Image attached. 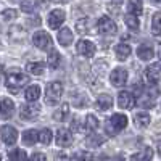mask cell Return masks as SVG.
<instances>
[{
	"mask_svg": "<svg viewBox=\"0 0 161 161\" xmlns=\"http://www.w3.org/2000/svg\"><path fill=\"white\" fill-rule=\"evenodd\" d=\"M134 121H136V124L139 127H147L150 124V114L147 113H137L136 116H134Z\"/></svg>",
	"mask_w": 161,
	"mask_h": 161,
	"instance_id": "cell-27",
	"label": "cell"
},
{
	"mask_svg": "<svg viewBox=\"0 0 161 161\" xmlns=\"http://www.w3.org/2000/svg\"><path fill=\"white\" fill-rule=\"evenodd\" d=\"M39 140L42 143H45V145H48L52 142V130L50 129H42L39 132Z\"/></svg>",
	"mask_w": 161,
	"mask_h": 161,
	"instance_id": "cell-30",
	"label": "cell"
},
{
	"mask_svg": "<svg viewBox=\"0 0 161 161\" xmlns=\"http://www.w3.org/2000/svg\"><path fill=\"white\" fill-rule=\"evenodd\" d=\"M15 113V103L10 98H2L0 100V114L3 119H10Z\"/></svg>",
	"mask_w": 161,
	"mask_h": 161,
	"instance_id": "cell-13",
	"label": "cell"
},
{
	"mask_svg": "<svg viewBox=\"0 0 161 161\" xmlns=\"http://www.w3.org/2000/svg\"><path fill=\"white\" fill-rule=\"evenodd\" d=\"M159 77H161V64L159 63H153L145 69V79L148 84H156Z\"/></svg>",
	"mask_w": 161,
	"mask_h": 161,
	"instance_id": "cell-8",
	"label": "cell"
},
{
	"mask_svg": "<svg viewBox=\"0 0 161 161\" xmlns=\"http://www.w3.org/2000/svg\"><path fill=\"white\" fill-rule=\"evenodd\" d=\"M68 116H69V105H68V103H63L61 108L53 113V119H55V121H60V123H61V121H64Z\"/></svg>",
	"mask_w": 161,
	"mask_h": 161,
	"instance_id": "cell-22",
	"label": "cell"
},
{
	"mask_svg": "<svg viewBox=\"0 0 161 161\" xmlns=\"http://www.w3.org/2000/svg\"><path fill=\"white\" fill-rule=\"evenodd\" d=\"M24 97H26V100H28L29 103H34V102H36V100L40 97V87H39L37 84H34V86H29L28 89H26Z\"/></svg>",
	"mask_w": 161,
	"mask_h": 161,
	"instance_id": "cell-18",
	"label": "cell"
},
{
	"mask_svg": "<svg viewBox=\"0 0 161 161\" xmlns=\"http://www.w3.org/2000/svg\"><path fill=\"white\" fill-rule=\"evenodd\" d=\"M36 7H37V3H34V2H21V10L26 13H32Z\"/></svg>",
	"mask_w": 161,
	"mask_h": 161,
	"instance_id": "cell-35",
	"label": "cell"
},
{
	"mask_svg": "<svg viewBox=\"0 0 161 161\" xmlns=\"http://www.w3.org/2000/svg\"><path fill=\"white\" fill-rule=\"evenodd\" d=\"M32 42H34V45H36L37 48H40V50H44V52L50 50V52H52L53 42H52V37H50L45 31L36 32V34L32 36Z\"/></svg>",
	"mask_w": 161,
	"mask_h": 161,
	"instance_id": "cell-4",
	"label": "cell"
},
{
	"mask_svg": "<svg viewBox=\"0 0 161 161\" xmlns=\"http://www.w3.org/2000/svg\"><path fill=\"white\" fill-rule=\"evenodd\" d=\"M28 82H29V77L26 74H23L21 71H10L7 74V79H5V86L11 93H18L19 89L23 86H26Z\"/></svg>",
	"mask_w": 161,
	"mask_h": 161,
	"instance_id": "cell-1",
	"label": "cell"
},
{
	"mask_svg": "<svg viewBox=\"0 0 161 161\" xmlns=\"http://www.w3.org/2000/svg\"><path fill=\"white\" fill-rule=\"evenodd\" d=\"M26 69H28V73H31V74H34V76H42L44 71H45V64H44V63H40V61L28 63Z\"/></svg>",
	"mask_w": 161,
	"mask_h": 161,
	"instance_id": "cell-21",
	"label": "cell"
},
{
	"mask_svg": "<svg viewBox=\"0 0 161 161\" xmlns=\"http://www.w3.org/2000/svg\"><path fill=\"white\" fill-rule=\"evenodd\" d=\"M8 161H28V155L21 148H15L8 153Z\"/></svg>",
	"mask_w": 161,
	"mask_h": 161,
	"instance_id": "cell-23",
	"label": "cell"
},
{
	"mask_svg": "<svg viewBox=\"0 0 161 161\" xmlns=\"http://www.w3.org/2000/svg\"><path fill=\"white\" fill-rule=\"evenodd\" d=\"M158 57H159V60H161V44L158 45Z\"/></svg>",
	"mask_w": 161,
	"mask_h": 161,
	"instance_id": "cell-41",
	"label": "cell"
},
{
	"mask_svg": "<svg viewBox=\"0 0 161 161\" xmlns=\"http://www.w3.org/2000/svg\"><path fill=\"white\" fill-rule=\"evenodd\" d=\"M114 53H116L118 60L124 61V60L129 58V55H130V47H129L127 44H118V45L114 47Z\"/></svg>",
	"mask_w": 161,
	"mask_h": 161,
	"instance_id": "cell-19",
	"label": "cell"
},
{
	"mask_svg": "<svg viewBox=\"0 0 161 161\" xmlns=\"http://www.w3.org/2000/svg\"><path fill=\"white\" fill-rule=\"evenodd\" d=\"M113 106V98L111 95H108V93H102V95L97 97V103H95V108L98 111H106L110 110Z\"/></svg>",
	"mask_w": 161,
	"mask_h": 161,
	"instance_id": "cell-15",
	"label": "cell"
},
{
	"mask_svg": "<svg viewBox=\"0 0 161 161\" xmlns=\"http://www.w3.org/2000/svg\"><path fill=\"white\" fill-rule=\"evenodd\" d=\"M76 48H77V53H79V55L87 57V58H90V57L95 55V50H97L95 45H93L90 40H86V39L79 40L77 45H76Z\"/></svg>",
	"mask_w": 161,
	"mask_h": 161,
	"instance_id": "cell-9",
	"label": "cell"
},
{
	"mask_svg": "<svg viewBox=\"0 0 161 161\" xmlns=\"http://www.w3.org/2000/svg\"><path fill=\"white\" fill-rule=\"evenodd\" d=\"M71 161H90V153H87V152H76L71 156Z\"/></svg>",
	"mask_w": 161,
	"mask_h": 161,
	"instance_id": "cell-32",
	"label": "cell"
},
{
	"mask_svg": "<svg viewBox=\"0 0 161 161\" xmlns=\"http://www.w3.org/2000/svg\"><path fill=\"white\" fill-rule=\"evenodd\" d=\"M89 18H80V19H77L76 21V31L79 32V34H87V32H90V26H89Z\"/></svg>",
	"mask_w": 161,
	"mask_h": 161,
	"instance_id": "cell-24",
	"label": "cell"
},
{
	"mask_svg": "<svg viewBox=\"0 0 161 161\" xmlns=\"http://www.w3.org/2000/svg\"><path fill=\"white\" fill-rule=\"evenodd\" d=\"M29 161H47V158H45V155L44 153H34L32 156H31V159Z\"/></svg>",
	"mask_w": 161,
	"mask_h": 161,
	"instance_id": "cell-38",
	"label": "cell"
},
{
	"mask_svg": "<svg viewBox=\"0 0 161 161\" xmlns=\"http://www.w3.org/2000/svg\"><path fill=\"white\" fill-rule=\"evenodd\" d=\"M113 161H126V159H124V156H114Z\"/></svg>",
	"mask_w": 161,
	"mask_h": 161,
	"instance_id": "cell-39",
	"label": "cell"
},
{
	"mask_svg": "<svg viewBox=\"0 0 161 161\" xmlns=\"http://www.w3.org/2000/svg\"><path fill=\"white\" fill-rule=\"evenodd\" d=\"M0 161H2V156H0Z\"/></svg>",
	"mask_w": 161,
	"mask_h": 161,
	"instance_id": "cell-44",
	"label": "cell"
},
{
	"mask_svg": "<svg viewBox=\"0 0 161 161\" xmlns=\"http://www.w3.org/2000/svg\"><path fill=\"white\" fill-rule=\"evenodd\" d=\"M158 152H159V153H161V139H159V140H158Z\"/></svg>",
	"mask_w": 161,
	"mask_h": 161,
	"instance_id": "cell-42",
	"label": "cell"
},
{
	"mask_svg": "<svg viewBox=\"0 0 161 161\" xmlns=\"http://www.w3.org/2000/svg\"><path fill=\"white\" fill-rule=\"evenodd\" d=\"M57 159H58V161H66V159H68V158H66V156H63V155H61V156L58 155V156H57Z\"/></svg>",
	"mask_w": 161,
	"mask_h": 161,
	"instance_id": "cell-40",
	"label": "cell"
},
{
	"mask_svg": "<svg viewBox=\"0 0 161 161\" xmlns=\"http://www.w3.org/2000/svg\"><path fill=\"white\" fill-rule=\"evenodd\" d=\"M64 11L63 10H52L50 11V15H48V18H47V23H48V26L52 29H58L60 26L64 23Z\"/></svg>",
	"mask_w": 161,
	"mask_h": 161,
	"instance_id": "cell-10",
	"label": "cell"
},
{
	"mask_svg": "<svg viewBox=\"0 0 161 161\" xmlns=\"http://www.w3.org/2000/svg\"><path fill=\"white\" fill-rule=\"evenodd\" d=\"M39 140V132L37 130H34V129H31V130H26V132H23V143L24 145H34L36 142Z\"/></svg>",
	"mask_w": 161,
	"mask_h": 161,
	"instance_id": "cell-20",
	"label": "cell"
},
{
	"mask_svg": "<svg viewBox=\"0 0 161 161\" xmlns=\"http://www.w3.org/2000/svg\"><path fill=\"white\" fill-rule=\"evenodd\" d=\"M152 156H153L152 148H145V150L140 152V153L132 155V156H130V161H148V159H152Z\"/></svg>",
	"mask_w": 161,
	"mask_h": 161,
	"instance_id": "cell-26",
	"label": "cell"
},
{
	"mask_svg": "<svg viewBox=\"0 0 161 161\" xmlns=\"http://www.w3.org/2000/svg\"><path fill=\"white\" fill-rule=\"evenodd\" d=\"M103 143V137L102 136H90L89 139H87V145L89 147H98V145H102Z\"/></svg>",
	"mask_w": 161,
	"mask_h": 161,
	"instance_id": "cell-33",
	"label": "cell"
},
{
	"mask_svg": "<svg viewBox=\"0 0 161 161\" xmlns=\"http://www.w3.org/2000/svg\"><path fill=\"white\" fill-rule=\"evenodd\" d=\"M139 105L140 106H143V108H153V102H152V98H150V93H148V97H143V98H140V102H139Z\"/></svg>",
	"mask_w": 161,
	"mask_h": 161,
	"instance_id": "cell-36",
	"label": "cell"
},
{
	"mask_svg": "<svg viewBox=\"0 0 161 161\" xmlns=\"http://www.w3.org/2000/svg\"><path fill=\"white\" fill-rule=\"evenodd\" d=\"M40 113V106L37 103H28V105H23L21 110H19V116L26 121H31L36 119Z\"/></svg>",
	"mask_w": 161,
	"mask_h": 161,
	"instance_id": "cell-7",
	"label": "cell"
},
{
	"mask_svg": "<svg viewBox=\"0 0 161 161\" xmlns=\"http://www.w3.org/2000/svg\"><path fill=\"white\" fill-rule=\"evenodd\" d=\"M0 137H2L3 143L7 145H15L16 140H18V130L13 127V126H2L0 129Z\"/></svg>",
	"mask_w": 161,
	"mask_h": 161,
	"instance_id": "cell-6",
	"label": "cell"
},
{
	"mask_svg": "<svg viewBox=\"0 0 161 161\" xmlns=\"http://www.w3.org/2000/svg\"><path fill=\"white\" fill-rule=\"evenodd\" d=\"M2 18H3L5 21H8V19H13V18H16V11H15V10H5V11L2 13Z\"/></svg>",
	"mask_w": 161,
	"mask_h": 161,
	"instance_id": "cell-37",
	"label": "cell"
},
{
	"mask_svg": "<svg viewBox=\"0 0 161 161\" xmlns=\"http://www.w3.org/2000/svg\"><path fill=\"white\" fill-rule=\"evenodd\" d=\"M58 63H60V53L55 52V50H52L50 55H48V66L50 68H57Z\"/></svg>",
	"mask_w": 161,
	"mask_h": 161,
	"instance_id": "cell-31",
	"label": "cell"
},
{
	"mask_svg": "<svg viewBox=\"0 0 161 161\" xmlns=\"http://www.w3.org/2000/svg\"><path fill=\"white\" fill-rule=\"evenodd\" d=\"M3 74V68H2V64H0V76Z\"/></svg>",
	"mask_w": 161,
	"mask_h": 161,
	"instance_id": "cell-43",
	"label": "cell"
},
{
	"mask_svg": "<svg viewBox=\"0 0 161 161\" xmlns=\"http://www.w3.org/2000/svg\"><path fill=\"white\" fill-rule=\"evenodd\" d=\"M63 95V86L61 82H50L45 89V102L48 105H57Z\"/></svg>",
	"mask_w": 161,
	"mask_h": 161,
	"instance_id": "cell-3",
	"label": "cell"
},
{
	"mask_svg": "<svg viewBox=\"0 0 161 161\" xmlns=\"http://www.w3.org/2000/svg\"><path fill=\"white\" fill-rule=\"evenodd\" d=\"M153 32L161 34V13H156L153 16Z\"/></svg>",
	"mask_w": 161,
	"mask_h": 161,
	"instance_id": "cell-34",
	"label": "cell"
},
{
	"mask_svg": "<svg viewBox=\"0 0 161 161\" xmlns=\"http://www.w3.org/2000/svg\"><path fill=\"white\" fill-rule=\"evenodd\" d=\"M110 80H111V84L116 86V87H121V86H124L127 82V71L124 68H116L111 71L110 74Z\"/></svg>",
	"mask_w": 161,
	"mask_h": 161,
	"instance_id": "cell-11",
	"label": "cell"
},
{
	"mask_svg": "<svg viewBox=\"0 0 161 161\" xmlns=\"http://www.w3.org/2000/svg\"><path fill=\"white\" fill-rule=\"evenodd\" d=\"M124 23L127 24V28L129 29H139V19H137V16H132V15H126L124 16Z\"/></svg>",
	"mask_w": 161,
	"mask_h": 161,
	"instance_id": "cell-29",
	"label": "cell"
},
{
	"mask_svg": "<svg viewBox=\"0 0 161 161\" xmlns=\"http://www.w3.org/2000/svg\"><path fill=\"white\" fill-rule=\"evenodd\" d=\"M126 126H127L126 114L116 113V114H113L111 118H108V119L105 121V130H106L108 136H116V134H119Z\"/></svg>",
	"mask_w": 161,
	"mask_h": 161,
	"instance_id": "cell-2",
	"label": "cell"
},
{
	"mask_svg": "<svg viewBox=\"0 0 161 161\" xmlns=\"http://www.w3.org/2000/svg\"><path fill=\"white\" fill-rule=\"evenodd\" d=\"M153 48L148 45V44H142V45H139L137 47V57L140 58V60H143V61H150L152 58H153Z\"/></svg>",
	"mask_w": 161,
	"mask_h": 161,
	"instance_id": "cell-16",
	"label": "cell"
},
{
	"mask_svg": "<svg viewBox=\"0 0 161 161\" xmlns=\"http://www.w3.org/2000/svg\"><path fill=\"white\" fill-rule=\"evenodd\" d=\"M71 42H73V34H71V31H69L68 28L60 29V31H58V44L68 47Z\"/></svg>",
	"mask_w": 161,
	"mask_h": 161,
	"instance_id": "cell-17",
	"label": "cell"
},
{
	"mask_svg": "<svg viewBox=\"0 0 161 161\" xmlns=\"http://www.w3.org/2000/svg\"><path fill=\"white\" fill-rule=\"evenodd\" d=\"M57 143H58V147H63V148L73 145V134L68 129H58V132H57Z\"/></svg>",
	"mask_w": 161,
	"mask_h": 161,
	"instance_id": "cell-14",
	"label": "cell"
},
{
	"mask_svg": "<svg viewBox=\"0 0 161 161\" xmlns=\"http://www.w3.org/2000/svg\"><path fill=\"white\" fill-rule=\"evenodd\" d=\"M84 127H86V132H93L97 127H98V121L93 114H87L86 116V123H84Z\"/></svg>",
	"mask_w": 161,
	"mask_h": 161,
	"instance_id": "cell-25",
	"label": "cell"
},
{
	"mask_svg": "<svg viewBox=\"0 0 161 161\" xmlns=\"http://www.w3.org/2000/svg\"><path fill=\"white\" fill-rule=\"evenodd\" d=\"M127 10L130 11L129 15L139 16V15H142V11H143V5H142V2H129L127 3Z\"/></svg>",
	"mask_w": 161,
	"mask_h": 161,
	"instance_id": "cell-28",
	"label": "cell"
},
{
	"mask_svg": "<svg viewBox=\"0 0 161 161\" xmlns=\"http://www.w3.org/2000/svg\"><path fill=\"white\" fill-rule=\"evenodd\" d=\"M118 105L124 110H130V108H134V105H136V100H134L130 92L123 90V92H119V95H118Z\"/></svg>",
	"mask_w": 161,
	"mask_h": 161,
	"instance_id": "cell-12",
	"label": "cell"
},
{
	"mask_svg": "<svg viewBox=\"0 0 161 161\" xmlns=\"http://www.w3.org/2000/svg\"><path fill=\"white\" fill-rule=\"evenodd\" d=\"M97 29H98V32L103 34V36H113V34H116V31H118L114 21H113L111 18H108V16H102V18L97 21Z\"/></svg>",
	"mask_w": 161,
	"mask_h": 161,
	"instance_id": "cell-5",
	"label": "cell"
}]
</instances>
